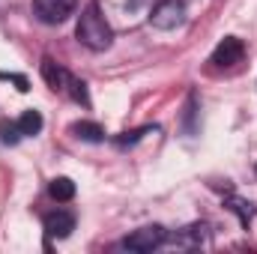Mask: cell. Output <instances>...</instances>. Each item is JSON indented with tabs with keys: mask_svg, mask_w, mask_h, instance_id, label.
<instances>
[{
	"mask_svg": "<svg viewBox=\"0 0 257 254\" xmlns=\"http://www.w3.org/2000/svg\"><path fill=\"white\" fill-rule=\"evenodd\" d=\"M75 36H78V42H81L84 48H90V51H108L111 42H114V30H111V24L105 21L102 9H99L96 3H90V6L81 12Z\"/></svg>",
	"mask_w": 257,
	"mask_h": 254,
	"instance_id": "1",
	"label": "cell"
},
{
	"mask_svg": "<svg viewBox=\"0 0 257 254\" xmlns=\"http://www.w3.org/2000/svg\"><path fill=\"white\" fill-rule=\"evenodd\" d=\"M186 21V3L183 0H159L150 12V24L156 30H177Z\"/></svg>",
	"mask_w": 257,
	"mask_h": 254,
	"instance_id": "2",
	"label": "cell"
},
{
	"mask_svg": "<svg viewBox=\"0 0 257 254\" xmlns=\"http://www.w3.org/2000/svg\"><path fill=\"white\" fill-rule=\"evenodd\" d=\"M75 3L78 0H33V15L42 24H63L75 12Z\"/></svg>",
	"mask_w": 257,
	"mask_h": 254,
	"instance_id": "3",
	"label": "cell"
},
{
	"mask_svg": "<svg viewBox=\"0 0 257 254\" xmlns=\"http://www.w3.org/2000/svg\"><path fill=\"white\" fill-rule=\"evenodd\" d=\"M165 239H168L165 227L150 224V227H141V230L128 233L126 239H123V248H128V251H153V248H159Z\"/></svg>",
	"mask_w": 257,
	"mask_h": 254,
	"instance_id": "4",
	"label": "cell"
},
{
	"mask_svg": "<svg viewBox=\"0 0 257 254\" xmlns=\"http://www.w3.org/2000/svg\"><path fill=\"white\" fill-rule=\"evenodd\" d=\"M242 57H245V45H242L236 36H227V39H221V42H218V48L212 51V63L221 66V69H227V66H236Z\"/></svg>",
	"mask_w": 257,
	"mask_h": 254,
	"instance_id": "5",
	"label": "cell"
},
{
	"mask_svg": "<svg viewBox=\"0 0 257 254\" xmlns=\"http://www.w3.org/2000/svg\"><path fill=\"white\" fill-rule=\"evenodd\" d=\"M72 230H75V215L66 212V209H57L45 218V233L54 236V239H66Z\"/></svg>",
	"mask_w": 257,
	"mask_h": 254,
	"instance_id": "6",
	"label": "cell"
},
{
	"mask_svg": "<svg viewBox=\"0 0 257 254\" xmlns=\"http://www.w3.org/2000/svg\"><path fill=\"white\" fill-rule=\"evenodd\" d=\"M42 78L48 81L51 90H60V93H69V84H72V75L66 72L63 66H57L51 57L42 60Z\"/></svg>",
	"mask_w": 257,
	"mask_h": 254,
	"instance_id": "7",
	"label": "cell"
},
{
	"mask_svg": "<svg viewBox=\"0 0 257 254\" xmlns=\"http://www.w3.org/2000/svg\"><path fill=\"white\" fill-rule=\"evenodd\" d=\"M75 132V138H81V141H90V144H99L102 138H105V129L96 126V123H90V120H81V123H75L72 126Z\"/></svg>",
	"mask_w": 257,
	"mask_h": 254,
	"instance_id": "8",
	"label": "cell"
},
{
	"mask_svg": "<svg viewBox=\"0 0 257 254\" xmlns=\"http://www.w3.org/2000/svg\"><path fill=\"white\" fill-rule=\"evenodd\" d=\"M48 191H51L54 200H72V197H75V183H72L69 177H57V180H51Z\"/></svg>",
	"mask_w": 257,
	"mask_h": 254,
	"instance_id": "9",
	"label": "cell"
},
{
	"mask_svg": "<svg viewBox=\"0 0 257 254\" xmlns=\"http://www.w3.org/2000/svg\"><path fill=\"white\" fill-rule=\"evenodd\" d=\"M18 129H21V135H39L42 132V114L39 111H24L18 117Z\"/></svg>",
	"mask_w": 257,
	"mask_h": 254,
	"instance_id": "10",
	"label": "cell"
},
{
	"mask_svg": "<svg viewBox=\"0 0 257 254\" xmlns=\"http://www.w3.org/2000/svg\"><path fill=\"white\" fill-rule=\"evenodd\" d=\"M230 209L239 215V221H242V224H248V221H251V215H254L251 203H245V200H239V197H230Z\"/></svg>",
	"mask_w": 257,
	"mask_h": 254,
	"instance_id": "11",
	"label": "cell"
},
{
	"mask_svg": "<svg viewBox=\"0 0 257 254\" xmlns=\"http://www.w3.org/2000/svg\"><path fill=\"white\" fill-rule=\"evenodd\" d=\"M0 138H3V144H18L24 135H21V129H18V123H0Z\"/></svg>",
	"mask_w": 257,
	"mask_h": 254,
	"instance_id": "12",
	"label": "cell"
},
{
	"mask_svg": "<svg viewBox=\"0 0 257 254\" xmlns=\"http://www.w3.org/2000/svg\"><path fill=\"white\" fill-rule=\"evenodd\" d=\"M0 78H9V81H12V84L21 90V93H27V90H30V84H27V78H24V75H6V72H3Z\"/></svg>",
	"mask_w": 257,
	"mask_h": 254,
	"instance_id": "13",
	"label": "cell"
}]
</instances>
